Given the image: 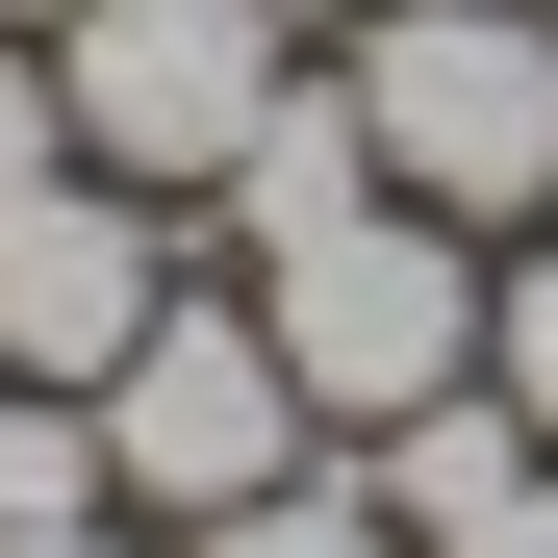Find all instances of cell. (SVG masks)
<instances>
[{
  "mask_svg": "<svg viewBox=\"0 0 558 558\" xmlns=\"http://www.w3.org/2000/svg\"><path fill=\"white\" fill-rule=\"evenodd\" d=\"M355 128H381V178L432 229H558V0H381V26L330 51Z\"/></svg>",
  "mask_w": 558,
  "mask_h": 558,
  "instance_id": "cell-1",
  "label": "cell"
},
{
  "mask_svg": "<svg viewBox=\"0 0 558 558\" xmlns=\"http://www.w3.org/2000/svg\"><path fill=\"white\" fill-rule=\"evenodd\" d=\"M254 330H279V381H305L330 432H407L483 381V229H432V204H355L305 254H254Z\"/></svg>",
  "mask_w": 558,
  "mask_h": 558,
  "instance_id": "cell-2",
  "label": "cell"
},
{
  "mask_svg": "<svg viewBox=\"0 0 558 558\" xmlns=\"http://www.w3.org/2000/svg\"><path fill=\"white\" fill-rule=\"evenodd\" d=\"M305 76V26L279 0H76L51 26V102H76V153L102 178H153V204H204V178L254 153V102Z\"/></svg>",
  "mask_w": 558,
  "mask_h": 558,
  "instance_id": "cell-3",
  "label": "cell"
},
{
  "mask_svg": "<svg viewBox=\"0 0 558 558\" xmlns=\"http://www.w3.org/2000/svg\"><path fill=\"white\" fill-rule=\"evenodd\" d=\"M305 457H330V407L279 381V330L178 279V305L128 330V381H102V483H128L153 533H204V508H254V483H305Z\"/></svg>",
  "mask_w": 558,
  "mask_h": 558,
  "instance_id": "cell-4",
  "label": "cell"
},
{
  "mask_svg": "<svg viewBox=\"0 0 558 558\" xmlns=\"http://www.w3.org/2000/svg\"><path fill=\"white\" fill-rule=\"evenodd\" d=\"M178 305V254H153V178H26V204H0V381H76L102 407L128 381V330Z\"/></svg>",
  "mask_w": 558,
  "mask_h": 558,
  "instance_id": "cell-5",
  "label": "cell"
},
{
  "mask_svg": "<svg viewBox=\"0 0 558 558\" xmlns=\"http://www.w3.org/2000/svg\"><path fill=\"white\" fill-rule=\"evenodd\" d=\"M355 204H407V178H381V128H355V76H279V102H254V153L204 178V229H229V254H305V229H355Z\"/></svg>",
  "mask_w": 558,
  "mask_h": 558,
  "instance_id": "cell-6",
  "label": "cell"
},
{
  "mask_svg": "<svg viewBox=\"0 0 558 558\" xmlns=\"http://www.w3.org/2000/svg\"><path fill=\"white\" fill-rule=\"evenodd\" d=\"M355 483H381V533H457V508L533 483V432H508V381H457V407H407V432H355Z\"/></svg>",
  "mask_w": 558,
  "mask_h": 558,
  "instance_id": "cell-7",
  "label": "cell"
},
{
  "mask_svg": "<svg viewBox=\"0 0 558 558\" xmlns=\"http://www.w3.org/2000/svg\"><path fill=\"white\" fill-rule=\"evenodd\" d=\"M178 558H407V533H381V483H330V457H305V483H254V508H204Z\"/></svg>",
  "mask_w": 558,
  "mask_h": 558,
  "instance_id": "cell-8",
  "label": "cell"
},
{
  "mask_svg": "<svg viewBox=\"0 0 558 558\" xmlns=\"http://www.w3.org/2000/svg\"><path fill=\"white\" fill-rule=\"evenodd\" d=\"M483 381H508V432L558 457V229H508V254H483Z\"/></svg>",
  "mask_w": 558,
  "mask_h": 558,
  "instance_id": "cell-9",
  "label": "cell"
},
{
  "mask_svg": "<svg viewBox=\"0 0 558 558\" xmlns=\"http://www.w3.org/2000/svg\"><path fill=\"white\" fill-rule=\"evenodd\" d=\"M26 178H76V102H51V51L0 26V204H26Z\"/></svg>",
  "mask_w": 558,
  "mask_h": 558,
  "instance_id": "cell-10",
  "label": "cell"
},
{
  "mask_svg": "<svg viewBox=\"0 0 558 558\" xmlns=\"http://www.w3.org/2000/svg\"><path fill=\"white\" fill-rule=\"evenodd\" d=\"M407 558H558V457H533L508 508H457V533H407Z\"/></svg>",
  "mask_w": 558,
  "mask_h": 558,
  "instance_id": "cell-11",
  "label": "cell"
},
{
  "mask_svg": "<svg viewBox=\"0 0 558 558\" xmlns=\"http://www.w3.org/2000/svg\"><path fill=\"white\" fill-rule=\"evenodd\" d=\"M0 558H128V533H102V508H76V533H0Z\"/></svg>",
  "mask_w": 558,
  "mask_h": 558,
  "instance_id": "cell-12",
  "label": "cell"
},
{
  "mask_svg": "<svg viewBox=\"0 0 558 558\" xmlns=\"http://www.w3.org/2000/svg\"><path fill=\"white\" fill-rule=\"evenodd\" d=\"M279 26H381V0H279Z\"/></svg>",
  "mask_w": 558,
  "mask_h": 558,
  "instance_id": "cell-13",
  "label": "cell"
},
{
  "mask_svg": "<svg viewBox=\"0 0 558 558\" xmlns=\"http://www.w3.org/2000/svg\"><path fill=\"white\" fill-rule=\"evenodd\" d=\"M0 26H26V51H51V26H76V0H0Z\"/></svg>",
  "mask_w": 558,
  "mask_h": 558,
  "instance_id": "cell-14",
  "label": "cell"
}]
</instances>
